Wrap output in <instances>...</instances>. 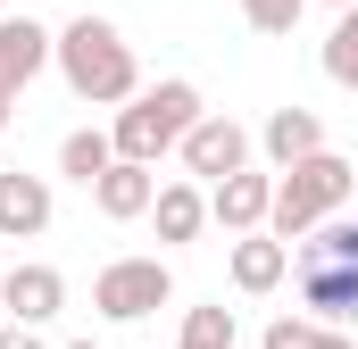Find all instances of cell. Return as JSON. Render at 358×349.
<instances>
[{
	"label": "cell",
	"instance_id": "obj_1",
	"mask_svg": "<svg viewBox=\"0 0 358 349\" xmlns=\"http://www.w3.org/2000/svg\"><path fill=\"white\" fill-rule=\"evenodd\" d=\"M59 75H67V91L92 100V108H125V100L142 91L134 42H125L108 17H76V25L59 34Z\"/></svg>",
	"mask_w": 358,
	"mask_h": 349
},
{
	"label": "cell",
	"instance_id": "obj_2",
	"mask_svg": "<svg viewBox=\"0 0 358 349\" xmlns=\"http://www.w3.org/2000/svg\"><path fill=\"white\" fill-rule=\"evenodd\" d=\"M292 283H300V308L342 325L358 316V216H325L300 250H292Z\"/></svg>",
	"mask_w": 358,
	"mask_h": 349
},
{
	"label": "cell",
	"instance_id": "obj_3",
	"mask_svg": "<svg viewBox=\"0 0 358 349\" xmlns=\"http://www.w3.org/2000/svg\"><path fill=\"white\" fill-rule=\"evenodd\" d=\"M200 117H208V108H200V84H183V75H167V84L134 91V100L117 108L108 142H117V158H134V167H159L167 150H183V133H192Z\"/></svg>",
	"mask_w": 358,
	"mask_h": 349
},
{
	"label": "cell",
	"instance_id": "obj_4",
	"mask_svg": "<svg viewBox=\"0 0 358 349\" xmlns=\"http://www.w3.org/2000/svg\"><path fill=\"white\" fill-rule=\"evenodd\" d=\"M350 191H358V167L342 158V150H317V158H300L292 174H275V216H267V233L292 250V242H308L325 216H342L350 208Z\"/></svg>",
	"mask_w": 358,
	"mask_h": 349
},
{
	"label": "cell",
	"instance_id": "obj_5",
	"mask_svg": "<svg viewBox=\"0 0 358 349\" xmlns=\"http://www.w3.org/2000/svg\"><path fill=\"white\" fill-rule=\"evenodd\" d=\"M167 299H176L167 258H108L92 274V308H100L108 325H142V316H159Z\"/></svg>",
	"mask_w": 358,
	"mask_h": 349
},
{
	"label": "cell",
	"instance_id": "obj_6",
	"mask_svg": "<svg viewBox=\"0 0 358 349\" xmlns=\"http://www.w3.org/2000/svg\"><path fill=\"white\" fill-rule=\"evenodd\" d=\"M183 167H192V183H208V191H217L225 174L250 167V133H242L234 117H217V108H208V117L183 133Z\"/></svg>",
	"mask_w": 358,
	"mask_h": 349
},
{
	"label": "cell",
	"instance_id": "obj_7",
	"mask_svg": "<svg viewBox=\"0 0 358 349\" xmlns=\"http://www.w3.org/2000/svg\"><path fill=\"white\" fill-rule=\"evenodd\" d=\"M50 59H59V34H50V25H34V17H0V100H17Z\"/></svg>",
	"mask_w": 358,
	"mask_h": 349
},
{
	"label": "cell",
	"instance_id": "obj_8",
	"mask_svg": "<svg viewBox=\"0 0 358 349\" xmlns=\"http://www.w3.org/2000/svg\"><path fill=\"white\" fill-rule=\"evenodd\" d=\"M267 216H275V174H225L217 191H208V225H225L234 242L242 233H267Z\"/></svg>",
	"mask_w": 358,
	"mask_h": 349
},
{
	"label": "cell",
	"instance_id": "obj_9",
	"mask_svg": "<svg viewBox=\"0 0 358 349\" xmlns=\"http://www.w3.org/2000/svg\"><path fill=\"white\" fill-rule=\"evenodd\" d=\"M0 308H8V325L42 333V325L67 308V274H59V266H17V274L0 283Z\"/></svg>",
	"mask_w": 358,
	"mask_h": 349
},
{
	"label": "cell",
	"instance_id": "obj_10",
	"mask_svg": "<svg viewBox=\"0 0 358 349\" xmlns=\"http://www.w3.org/2000/svg\"><path fill=\"white\" fill-rule=\"evenodd\" d=\"M0 233L8 242H34V233H50V183L25 167L0 174Z\"/></svg>",
	"mask_w": 358,
	"mask_h": 349
},
{
	"label": "cell",
	"instance_id": "obj_11",
	"mask_svg": "<svg viewBox=\"0 0 358 349\" xmlns=\"http://www.w3.org/2000/svg\"><path fill=\"white\" fill-rule=\"evenodd\" d=\"M92 200H100V216H108V225H134V216H150V200H159V167L117 158V167L92 183Z\"/></svg>",
	"mask_w": 358,
	"mask_h": 349
},
{
	"label": "cell",
	"instance_id": "obj_12",
	"mask_svg": "<svg viewBox=\"0 0 358 349\" xmlns=\"http://www.w3.org/2000/svg\"><path fill=\"white\" fill-rule=\"evenodd\" d=\"M259 142H267L275 174H292L300 158H317V150H325V125H317V108H300V100H292V108H275L267 125H259Z\"/></svg>",
	"mask_w": 358,
	"mask_h": 349
},
{
	"label": "cell",
	"instance_id": "obj_13",
	"mask_svg": "<svg viewBox=\"0 0 358 349\" xmlns=\"http://www.w3.org/2000/svg\"><path fill=\"white\" fill-rule=\"evenodd\" d=\"M283 274H292V250H283L275 233H242V242H234V291L259 299V291H275Z\"/></svg>",
	"mask_w": 358,
	"mask_h": 349
},
{
	"label": "cell",
	"instance_id": "obj_14",
	"mask_svg": "<svg viewBox=\"0 0 358 349\" xmlns=\"http://www.w3.org/2000/svg\"><path fill=\"white\" fill-rule=\"evenodd\" d=\"M150 225H159V242H200V225H208V191H200V183H159Z\"/></svg>",
	"mask_w": 358,
	"mask_h": 349
},
{
	"label": "cell",
	"instance_id": "obj_15",
	"mask_svg": "<svg viewBox=\"0 0 358 349\" xmlns=\"http://www.w3.org/2000/svg\"><path fill=\"white\" fill-rule=\"evenodd\" d=\"M108 167H117V142H108L100 125H84V133H67V142H59V174H76L84 191H92Z\"/></svg>",
	"mask_w": 358,
	"mask_h": 349
},
{
	"label": "cell",
	"instance_id": "obj_16",
	"mask_svg": "<svg viewBox=\"0 0 358 349\" xmlns=\"http://www.w3.org/2000/svg\"><path fill=\"white\" fill-rule=\"evenodd\" d=\"M325 75H334L342 91H358V8H342L334 34H325Z\"/></svg>",
	"mask_w": 358,
	"mask_h": 349
},
{
	"label": "cell",
	"instance_id": "obj_17",
	"mask_svg": "<svg viewBox=\"0 0 358 349\" xmlns=\"http://www.w3.org/2000/svg\"><path fill=\"white\" fill-rule=\"evenodd\" d=\"M234 308H183V349H234Z\"/></svg>",
	"mask_w": 358,
	"mask_h": 349
},
{
	"label": "cell",
	"instance_id": "obj_18",
	"mask_svg": "<svg viewBox=\"0 0 358 349\" xmlns=\"http://www.w3.org/2000/svg\"><path fill=\"white\" fill-rule=\"evenodd\" d=\"M300 8H308V0H242L250 34H292V25H300Z\"/></svg>",
	"mask_w": 358,
	"mask_h": 349
},
{
	"label": "cell",
	"instance_id": "obj_19",
	"mask_svg": "<svg viewBox=\"0 0 358 349\" xmlns=\"http://www.w3.org/2000/svg\"><path fill=\"white\" fill-rule=\"evenodd\" d=\"M317 341H325V325H308V316H275L259 333V349H317Z\"/></svg>",
	"mask_w": 358,
	"mask_h": 349
},
{
	"label": "cell",
	"instance_id": "obj_20",
	"mask_svg": "<svg viewBox=\"0 0 358 349\" xmlns=\"http://www.w3.org/2000/svg\"><path fill=\"white\" fill-rule=\"evenodd\" d=\"M0 349H42V333H25V325H0Z\"/></svg>",
	"mask_w": 358,
	"mask_h": 349
},
{
	"label": "cell",
	"instance_id": "obj_21",
	"mask_svg": "<svg viewBox=\"0 0 358 349\" xmlns=\"http://www.w3.org/2000/svg\"><path fill=\"white\" fill-rule=\"evenodd\" d=\"M317 349H358V341H350V333H325V341H317Z\"/></svg>",
	"mask_w": 358,
	"mask_h": 349
},
{
	"label": "cell",
	"instance_id": "obj_22",
	"mask_svg": "<svg viewBox=\"0 0 358 349\" xmlns=\"http://www.w3.org/2000/svg\"><path fill=\"white\" fill-rule=\"evenodd\" d=\"M325 8H358V0H325Z\"/></svg>",
	"mask_w": 358,
	"mask_h": 349
},
{
	"label": "cell",
	"instance_id": "obj_23",
	"mask_svg": "<svg viewBox=\"0 0 358 349\" xmlns=\"http://www.w3.org/2000/svg\"><path fill=\"white\" fill-rule=\"evenodd\" d=\"M67 349H100V341H67Z\"/></svg>",
	"mask_w": 358,
	"mask_h": 349
},
{
	"label": "cell",
	"instance_id": "obj_24",
	"mask_svg": "<svg viewBox=\"0 0 358 349\" xmlns=\"http://www.w3.org/2000/svg\"><path fill=\"white\" fill-rule=\"evenodd\" d=\"M0 125H8V100H0Z\"/></svg>",
	"mask_w": 358,
	"mask_h": 349
},
{
	"label": "cell",
	"instance_id": "obj_25",
	"mask_svg": "<svg viewBox=\"0 0 358 349\" xmlns=\"http://www.w3.org/2000/svg\"><path fill=\"white\" fill-rule=\"evenodd\" d=\"M0 325H8V308H0Z\"/></svg>",
	"mask_w": 358,
	"mask_h": 349
}]
</instances>
